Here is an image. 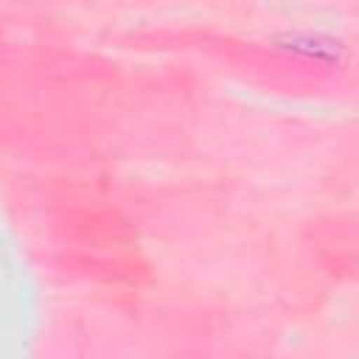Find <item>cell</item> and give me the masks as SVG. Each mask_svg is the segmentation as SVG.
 I'll return each mask as SVG.
<instances>
[{
    "label": "cell",
    "mask_w": 359,
    "mask_h": 359,
    "mask_svg": "<svg viewBox=\"0 0 359 359\" xmlns=\"http://www.w3.org/2000/svg\"><path fill=\"white\" fill-rule=\"evenodd\" d=\"M275 45H280L292 53L309 56V59H320V62H339L345 56V45L337 36H328L320 31H300V28L280 31V34H275Z\"/></svg>",
    "instance_id": "6da1fadb"
}]
</instances>
